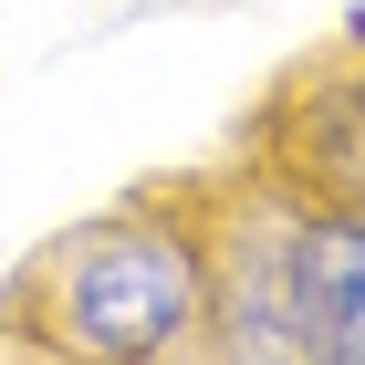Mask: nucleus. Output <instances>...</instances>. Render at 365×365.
I'll list each match as a JSON object with an SVG mask.
<instances>
[{"mask_svg": "<svg viewBox=\"0 0 365 365\" xmlns=\"http://www.w3.org/2000/svg\"><path fill=\"white\" fill-rule=\"evenodd\" d=\"M261 240L282 261V313L303 365H365V198L282 178L261 198Z\"/></svg>", "mask_w": 365, "mask_h": 365, "instance_id": "f03ea898", "label": "nucleus"}, {"mask_svg": "<svg viewBox=\"0 0 365 365\" xmlns=\"http://www.w3.org/2000/svg\"><path fill=\"white\" fill-rule=\"evenodd\" d=\"M209 324V240L157 209L94 220L53 261V334L84 355H168Z\"/></svg>", "mask_w": 365, "mask_h": 365, "instance_id": "f257e3e1", "label": "nucleus"}]
</instances>
